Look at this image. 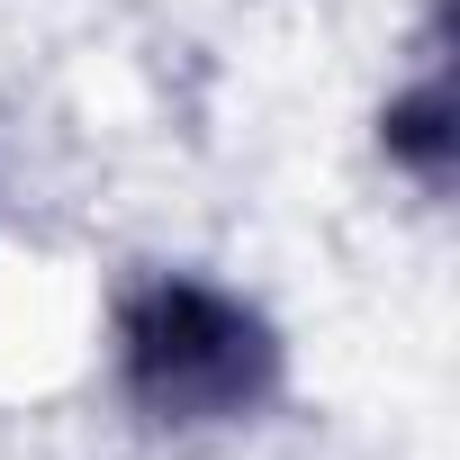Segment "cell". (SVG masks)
<instances>
[{
    "label": "cell",
    "instance_id": "cell-1",
    "mask_svg": "<svg viewBox=\"0 0 460 460\" xmlns=\"http://www.w3.org/2000/svg\"><path fill=\"white\" fill-rule=\"evenodd\" d=\"M118 388L136 415L199 433V424H235L271 406L280 388V334L217 280L163 271L118 307Z\"/></svg>",
    "mask_w": 460,
    "mask_h": 460
},
{
    "label": "cell",
    "instance_id": "cell-2",
    "mask_svg": "<svg viewBox=\"0 0 460 460\" xmlns=\"http://www.w3.org/2000/svg\"><path fill=\"white\" fill-rule=\"evenodd\" d=\"M388 154H406V163L442 190V154H451V136H442V82H424L406 109H388Z\"/></svg>",
    "mask_w": 460,
    "mask_h": 460
}]
</instances>
